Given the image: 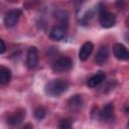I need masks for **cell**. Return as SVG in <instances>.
Returning a JSON list of instances; mask_svg holds the SVG:
<instances>
[{"instance_id": "cell-1", "label": "cell", "mask_w": 129, "mask_h": 129, "mask_svg": "<svg viewBox=\"0 0 129 129\" xmlns=\"http://www.w3.org/2000/svg\"><path fill=\"white\" fill-rule=\"evenodd\" d=\"M68 88H69V84L67 81L56 79L48 82L44 87V91L45 94L50 97H57L63 94L68 90Z\"/></svg>"}, {"instance_id": "cell-2", "label": "cell", "mask_w": 129, "mask_h": 129, "mask_svg": "<svg viewBox=\"0 0 129 129\" xmlns=\"http://www.w3.org/2000/svg\"><path fill=\"white\" fill-rule=\"evenodd\" d=\"M99 21H100V23H101V25L103 27L110 28V27L115 25V23H116V16L112 12L108 11L105 8V6H103L101 4V6L99 8Z\"/></svg>"}, {"instance_id": "cell-3", "label": "cell", "mask_w": 129, "mask_h": 129, "mask_svg": "<svg viewBox=\"0 0 129 129\" xmlns=\"http://www.w3.org/2000/svg\"><path fill=\"white\" fill-rule=\"evenodd\" d=\"M73 68V60L68 57V56H63L58 58L54 63H53V71L56 73H63V72H68Z\"/></svg>"}, {"instance_id": "cell-4", "label": "cell", "mask_w": 129, "mask_h": 129, "mask_svg": "<svg viewBox=\"0 0 129 129\" xmlns=\"http://www.w3.org/2000/svg\"><path fill=\"white\" fill-rule=\"evenodd\" d=\"M21 15V11L19 9H13L9 10L5 17H4V23L7 27H13L16 25V23L19 20V17Z\"/></svg>"}, {"instance_id": "cell-5", "label": "cell", "mask_w": 129, "mask_h": 129, "mask_svg": "<svg viewBox=\"0 0 129 129\" xmlns=\"http://www.w3.org/2000/svg\"><path fill=\"white\" fill-rule=\"evenodd\" d=\"M114 56L120 60H129V50L122 43H116L113 47Z\"/></svg>"}, {"instance_id": "cell-6", "label": "cell", "mask_w": 129, "mask_h": 129, "mask_svg": "<svg viewBox=\"0 0 129 129\" xmlns=\"http://www.w3.org/2000/svg\"><path fill=\"white\" fill-rule=\"evenodd\" d=\"M38 63V51L35 46H31L26 55V64L30 69H34Z\"/></svg>"}, {"instance_id": "cell-7", "label": "cell", "mask_w": 129, "mask_h": 129, "mask_svg": "<svg viewBox=\"0 0 129 129\" xmlns=\"http://www.w3.org/2000/svg\"><path fill=\"white\" fill-rule=\"evenodd\" d=\"M24 118H25V111H23V110H18V111H16V112L11 113V114L8 116L7 122H8V124L11 125V126H17V125H19V124L23 121Z\"/></svg>"}, {"instance_id": "cell-8", "label": "cell", "mask_w": 129, "mask_h": 129, "mask_svg": "<svg viewBox=\"0 0 129 129\" xmlns=\"http://www.w3.org/2000/svg\"><path fill=\"white\" fill-rule=\"evenodd\" d=\"M109 57V48L107 45H102L95 55V62L99 66L104 64Z\"/></svg>"}, {"instance_id": "cell-9", "label": "cell", "mask_w": 129, "mask_h": 129, "mask_svg": "<svg viewBox=\"0 0 129 129\" xmlns=\"http://www.w3.org/2000/svg\"><path fill=\"white\" fill-rule=\"evenodd\" d=\"M93 48H94V44L91 42V41H87L85 42L81 49H80V52H79V58L82 60V61H85L89 58V56L91 55L92 51H93Z\"/></svg>"}, {"instance_id": "cell-10", "label": "cell", "mask_w": 129, "mask_h": 129, "mask_svg": "<svg viewBox=\"0 0 129 129\" xmlns=\"http://www.w3.org/2000/svg\"><path fill=\"white\" fill-rule=\"evenodd\" d=\"M105 78H106L105 73L102 72V71H100V72L96 73L95 75H93V76L88 80L87 85H88L90 88H96V87H98L100 84L103 83V81L105 80Z\"/></svg>"}, {"instance_id": "cell-11", "label": "cell", "mask_w": 129, "mask_h": 129, "mask_svg": "<svg viewBox=\"0 0 129 129\" xmlns=\"http://www.w3.org/2000/svg\"><path fill=\"white\" fill-rule=\"evenodd\" d=\"M68 104H69V107L72 110L78 111V110L83 108V106H84V99H83V97L81 95H75V96L70 98Z\"/></svg>"}, {"instance_id": "cell-12", "label": "cell", "mask_w": 129, "mask_h": 129, "mask_svg": "<svg viewBox=\"0 0 129 129\" xmlns=\"http://www.w3.org/2000/svg\"><path fill=\"white\" fill-rule=\"evenodd\" d=\"M64 35H66V30H64V28H63L62 26H60V25H55V26H53V27L51 28V30H50V33H49L50 38H51L52 40H56V41L61 40V39L64 37Z\"/></svg>"}, {"instance_id": "cell-13", "label": "cell", "mask_w": 129, "mask_h": 129, "mask_svg": "<svg viewBox=\"0 0 129 129\" xmlns=\"http://www.w3.org/2000/svg\"><path fill=\"white\" fill-rule=\"evenodd\" d=\"M113 114H114V106L112 103H109L103 107L102 111L100 112V118L104 121H109L112 119Z\"/></svg>"}, {"instance_id": "cell-14", "label": "cell", "mask_w": 129, "mask_h": 129, "mask_svg": "<svg viewBox=\"0 0 129 129\" xmlns=\"http://www.w3.org/2000/svg\"><path fill=\"white\" fill-rule=\"evenodd\" d=\"M11 80V71L8 68L1 67L0 68V83L2 85L9 83Z\"/></svg>"}, {"instance_id": "cell-15", "label": "cell", "mask_w": 129, "mask_h": 129, "mask_svg": "<svg viewBox=\"0 0 129 129\" xmlns=\"http://www.w3.org/2000/svg\"><path fill=\"white\" fill-rule=\"evenodd\" d=\"M33 115H34V117L37 119V120H41V119H43L44 117H45V115H46V111H45V109L43 108V107H36L35 109H34V112H33Z\"/></svg>"}, {"instance_id": "cell-16", "label": "cell", "mask_w": 129, "mask_h": 129, "mask_svg": "<svg viewBox=\"0 0 129 129\" xmlns=\"http://www.w3.org/2000/svg\"><path fill=\"white\" fill-rule=\"evenodd\" d=\"M55 18L59 21V22H61V23H68V13L66 12V11H62V10H58V11H56L55 12Z\"/></svg>"}, {"instance_id": "cell-17", "label": "cell", "mask_w": 129, "mask_h": 129, "mask_svg": "<svg viewBox=\"0 0 129 129\" xmlns=\"http://www.w3.org/2000/svg\"><path fill=\"white\" fill-rule=\"evenodd\" d=\"M71 122H70V120H68V119H61L60 121H59V123H58V127L59 128H71Z\"/></svg>"}, {"instance_id": "cell-18", "label": "cell", "mask_w": 129, "mask_h": 129, "mask_svg": "<svg viewBox=\"0 0 129 129\" xmlns=\"http://www.w3.org/2000/svg\"><path fill=\"white\" fill-rule=\"evenodd\" d=\"M0 43H1V50H0V52L1 53H4V51H5V44H4L3 39L0 40Z\"/></svg>"}, {"instance_id": "cell-19", "label": "cell", "mask_w": 129, "mask_h": 129, "mask_svg": "<svg viewBox=\"0 0 129 129\" xmlns=\"http://www.w3.org/2000/svg\"><path fill=\"white\" fill-rule=\"evenodd\" d=\"M125 113H126L127 115L129 114V105H128V106H127V107L125 108Z\"/></svg>"}, {"instance_id": "cell-20", "label": "cell", "mask_w": 129, "mask_h": 129, "mask_svg": "<svg viewBox=\"0 0 129 129\" xmlns=\"http://www.w3.org/2000/svg\"><path fill=\"white\" fill-rule=\"evenodd\" d=\"M125 38H126V40H127V41L129 42V34H128V33H127V34L125 35Z\"/></svg>"}, {"instance_id": "cell-21", "label": "cell", "mask_w": 129, "mask_h": 129, "mask_svg": "<svg viewBox=\"0 0 129 129\" xmlns=\"http://www.w3.org/2000/svg\"><path fill=\"white\" fill-rule=\"evenodd\" d=\"M126 24H127V26L129 27V17H128V18L126 19Z\"/></svg>"}, {"instance_id": "cell-22", "label": "cell", "mask_w": 129, "mask_h": 129, "mask_svg": "<svg viewBox=\"0 0 129 129\" xmlns=\"http://www.w3.org/2000/svg\"><path fill=\"white\" fill-rule=\"evenodd\" d=\"M127 127H128V128H129V123H128V124H127Z\"/></svg>"}]
</instances>
